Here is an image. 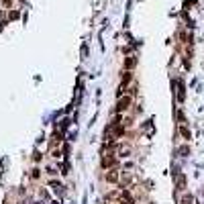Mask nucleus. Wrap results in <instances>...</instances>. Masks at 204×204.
Returning a JSON list of instances; mask_svg holds the SVG:
<instances>
[{
	"label": "nucleus",
	"mask_w": 204,
	"mask_h": 204,
	"mask_svg": "<svg viewBox=\"0 0 204 204\" xmlns=\"http://www.w3.org/2000/svg\"><path fill=\"white\" fill-rule=\"evenodd\" d=\"M133 98L131 96H118V102H116V112H125V110L131 106Z\"/></svg>",
	"instance_id": "1"
},
{
	"label": "nucleus",
	"mask_w": 204,
	"mask_h": 204,
	"mask_svg": "<svg viewBox=\"0 0 204 204\" xmlns=\"http://www.w3.org/2000/svg\"><path fill=\"white\" fill-rule=\"evenodd\" d=\"M116 153H118V157H129L131 147L129 145H116Z\"/></svg>",
	"instance_id": "2"
},
{
	"label": "nucleus",
	"mask_w": 204,
	"mask_h": 204,
	"mask_svg": "<svg viewBox=\"0 0 204 204\" xmlns=\"http://www.w3.org/2000/svg\"><path fill=\"white\" fill-rule=\"evenodd\" d=\"M106 182H110V184L118 182V171H116V167H114V170H110L108 174H106Z\"/></svg>",
	"instance_id": "3"
},
{
	"label": "nucleus",
	"mask_w": 204,
	"mask_h": 204,
	"mask_svg": "<svg viewBox=\"0 0 204 204\" xmlns=\"http://www.w3.org/2000/svg\"><path fill=\"white\" fill-rule=\"evenodd\" d=\"M114 163H116V157L108 155V157H104V159H102V167H112Z\"/></svg>",
	"instance_id": "4"
},
{
	"label": "nucleus",
	"mask_w": 204,
	"mask_h": 204,
	"mask_svg": "<svg viewBox=\"0 0 204 204\" xmlns=\"http://www.w3.org/2000/svg\"><path fill=\"white\" fill-rule=\"evenodd\" d=\"M51 186H53V190L57 192V194H63V186H61L59 182H51Z\"/></svg>",
	"instance_id": "5"
},
{
	"label": "nucleus",
	"mask_w": 204,
	"mask_h": 204,
	"mask_svg": "<svg viewBox=\"0 0 204 204\" xmlns=\"http://www.w3.org/2000/svg\"><path fill=\"white\" fill-rule=\"evenodd\" d=\"M182 204H194V198H192L190 194H186V196L182 198Z\"/></svg>",
	"instance_id": "6"
},
{
	"label": "nucleus",
	"mask_w": 204,
	"mask_h": 204,
	"mask_svg": "<svg viewBox=\"0 0 204 204\" xmlns=\"http://www.w3.org/2000/svg\"><path fill=\"white\" fill-rule=\"evenodd\" d=\"M135 63H137V61H135V57H127V68H135Z\"/></svg>",
	"instance_id": "7"
},
{
	"label": "nucleus",
	"mask_w": 204,
	"mask_h": 204,
	"mask_svg": "<svg viewBox=\"0 0 204 204\" xmlns=\"http://www.w3.org/2000/svg\"><path fill=\"white\" fill-rule=\"evenodd\" d=\"M178 100H184V86H178Z\"/></svg>",
	"instance_id": "8"
},
{
	"label": "nucleus",
	"mask_w": 204,
	"mask_h": 204,
	"mask_svg": "<svg viewBox=\"0 0 204 204\" xmlns=\"http://www.w3.org/2000/svg\"><path fill=\"white\" fill-rule=\"evenodd\" d=\"M2 2H4V4H6V6H8V4H10V0H2Z\"/></svg>",
	"instance_id": "9"
}]
</instances>
